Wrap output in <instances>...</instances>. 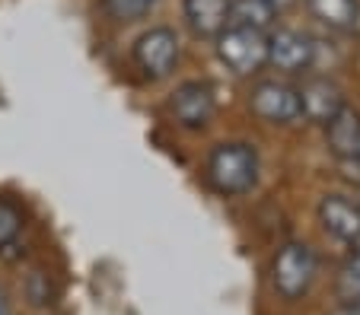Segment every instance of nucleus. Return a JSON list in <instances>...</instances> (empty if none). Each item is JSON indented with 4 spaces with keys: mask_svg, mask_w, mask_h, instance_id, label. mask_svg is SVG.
Returning a JSON list of instances; mask_svg holds the SVG:
<instances>
[{
    "mask_svg": "<svg viewBox=\"0 0 360 315\" xmlns=\"http://www.w3.org/2000/svg\"><path fill=\"white\" fill-rule=\"evenodd\" d=\"M249 109L252 115L265 118L271 124H290L293 118H300V99L297 86L284 80H262L252 86L249 93Z\"/></svg>",
    "mask_w": 360,
    "mask_h": 315,
    "instance_id": "nucleus-5",
    "label": "nucleus"
},
{
    "mask_svg": "<svg viewBox=\"0 0 360 315\" xmlns=\"http://www.w3.org/2000/svg\"><path fill=\"white\" fill-rule=\"evenodd\" d=\"M153 7V0H105V10H109L112 20L118 22H131V20H141L147 10Z\"/></svg>",
    "mask_w": 360,
    "mask_h": 315,
    "instance_id": "nucleus-15",
    "label": "nucleus"
},
{
    "mask_svg": "<svg viewBox=\"0 0 360 315\" xmlns=\"http://www.w3.org/2000/svg\"><path fill=\"white\" fill-rule=\"evenodd\" d=\"M169 112L182 128H204L217 112L214 86L204 80H188L176 86V93L169 96Z\"/></svg>",
    "mask_w": 360,
    "mask_h": 315,
    "instance_id": "nucleus-6",
    "label": "nucleus"
},
{
    "mask_svg": "<svg viewBox=\"0 0 360 315\" xmlns=\"http://www.w3.org/2000/svg\"><path fill=\"white\" fill-rule=\"evenodd\" d=\"M268 7H274V10H281V7H287V4H293V0H265Z\"/></svg>",
    "mask_w": 360,
    "mask_h": 315,
    "instance_id": "nucleus-20",
    "label": "nucleus"
},
{
    "mask_svg": "<svg viewBox=\"0 0 360 315\" xmlns=\"http://www.w3.org/2000/svg\"><path fill=\"white\" fill-rule=\"evenodd\" d=\"M274 20V7L265 0H230V26H249L265 32V26Z\"/></svg>",
    "mask_w": 360,
    "mask_h": 315,
    "instance_id": "nucleus-13",
    "label": "nucleus"
},
{
    "mask_svg": "<svg viewBox=\"0 0 360 315\" xmlns=\"http://www.w3.org/2000/svg\"><path fill=\"white\" fill-rule=\"evenodd\" d=\"M26 293H29V300H32L35 306H48V302H51V290H48V277H45V271H32V274H29V287H26Z\"/></svg>",
    "mask_w": 360,
    "mask_h": 315,
    "instance_id": "nucleus-17",
    "label": "nucleus"
},
{
    "mask_svg": "<svg viewBox=\"0 0 360 315\" xmlns=\"http://www.w3.org/2000/svg\"><path fill=\"white\" fill-rule=\"evenodd\" d=\"M316 45L309 35L297 29H278L268 35V64H274L284 74H303L313 67Z\"/></svg>",
    "mask_w": 360,
    "mask_h": 315,
    "instance_id": "nucleus-7",
    "label": "nucleus"
},
{
    "mask_svg": "<svg viewBox=\"0 0 360 315\" xmlns=\"http://www.w3.org/2000/svg\"><path fill=\"white\" fill-rule=\"evenodd\" d=\"M134 64L147 80H163L179 64V35L169 26H153L137 35L134 41Z\"/></svg>",
    "mask_w": 360,
    "mask_h": 315,
    "instance_id": "nucleus-4",
    "label": "nucleus"
},
{
    "mask_svg": "<svg viewBox=\"0 0 360 315\" xmlns=\"http://www.w3.org/2000/svg\"><path fill=\"white\" fill-rule=\"evenodd\" d=\"M332 315H360V306H357V302H345V306L335 309Z\"/></svg>",
    "mask_w": 360,
    "mask_h": 315,
    "instance_id": "nucleus-18",
    "label": "nucleus"
},
{
    "mask_svg": "<svg viewBox=\"0 0 360 315\" xmlns=\"http://www.w3.org/2000/svg\"><path fill=\"white\" fill-rule=\"evenodd\" d=\"M313 281H316V252L306 242H287L271 264V283L278 290V296L300 300L303 293H309Z\"/></svg>",
    "mask_w": 360,
    "mask_h": 315,
    "instance_id": "nucleus-3",
    "label": "nucleus"
},
{
    "mask_svg": "<svg viewBox=\"0 0 360 315\" xmlns=\"http://www.w3.org/2000/svg\"><path fill=\"white\" fill-rule=\"evenodd\" d=\"M341 296L347 302H357L360 306V248L347 258L345 271H341Z\"/></svg>",
    "mask_w": 360,
    "mask_h": 315,
    "instance_id": "nucleus-16",
    "label": "nucleus"
},
{
    "mask_svg": "<svg viewBox=\"0 0 360 315\" xmlns=\"http://www.w3.org/2000/svg\"><path fill=\"white\" fill-rule=\"evenodd\" d=\"M306 7L319 22H326L328 29H338V32L354 29L360 16L357 0H306Z\"/></svg>",
    "mask_w": 360,
    "mask_h": 315,
    "instance_id": "nucleus-12",
    "label": "nucleus"
},
{
    "mask_svg": "<svg viewBox=\"0 0 360 315\" xmlns=\"http://www.w3.org/2000/svg\"><path fill=\"white\" fill-rule=\"evenodd\" d=\"M0 315H13V309H10V300H7V290L0 287Z\"/></svg>",
    "mask_w": 360,
    "mask_h": 315,
    "instance_id": "nucleus-19",
    "label": "nucleus"
},
{
    "mask_svg": "<svg viewBox=\"0 0 360 315\" xmlns=\"http://www.w3.org/2000/svg\"><path fill=\"white\" fill-rule=\"evenodd\" d=\"M322 227L341 242H360V204H351L341 194H328L319 204Z\"/></svg>",
    "mask_w": 360,
    "mask_h": 315,
    "instance_id": "nucleus-9",
    "label": "nucleus"
},
{
    "mask_svg": "<svg viewBox=\"0 0 360 315\" xmlns=\"http://www.w3.org/2000/svg\"><path fill=\"white\" fill-rule=\"evenodd\" d=\"M22 229V213L13 201H0V248H7L16 242Z\"/></svg>",
    "mask_w": 360,
    "mask_h": 315,
    "instance_id": "nucleus-14",
    "label": "nucleus"
},
{
    "mask_svg": "<svg viewBox=\"0 0 360 315\" xmlns=\"http://www.w3.org/2000/svg\"><path fill=\"white\" fill-rule=\"evenodd\" d=\"M297 99H300V115L319 124L332 121L345 109V93L328 76H309L303 86H297Z\"/></svg>",
    "mask_w": 360,
    "mask_h": 315,
    "instance_id": "nucleus-8",
    "label": "nucleus"
},
{
    "mask_svg": "<svg viewBox=\"0 0 360 315\" xmlns=\"http://www.w3.org/2000/svg\"><path fill=\"white\" fill-rule=\"evenodd\" d=\"M259 178V153L249 144H217L207 156V182L220 194H243Z\"/></svg>",
    "mask_w": 360,
    "mask_h": 315,
    "instance_id": "nucleus-1",
    "label": "nucleus"
},
{
    "mask_svg": "<svg viewBox=\"0 0 360 315\" xmlns=\"http://www.w3.org/2000/svg\"><path fill=\"white\" fill-rule=\"evenodd\" d=\"M217 58L236 76L259 74L268 64V35L249 26H226L217 35Z\"/></svg>",
    "mask_w": 360,
    "mask_h": 315,
    "instance_id": "nucleus-2",
    "label": "nucleus"
},
{
    "mask_svg": "<svg viewBox=\"0 0 360 315\" xmlns=\"http://www.w3.org/2000/svg\"><path fill=\"white\" fill-rule=\"evenodd\" d=\"M326 140L328 150L345 163H357L360 159V112L345 105L332 121H326Z\"/></svg>",
    "mask_w": 360,
    "mask_h": 315,
    "instance_id": "nucleus-10",
    "label": "nucleus"
},
{
    "mask_svg": "<svg viewBox=\"0 0 360 315\" xmlns=\"http://www.w3.org/2000/svg\"><path fill=\"white\" fill-rule=\"evenodd\" d=\"M185 22L201 39H217L230 26V0H182Z\"/></svg>",
    "mask_w": 360,
    "mask_h": 315,
    "instance_id": "nucleus-11",
    "label": "nucleus"
}]
</instances>
